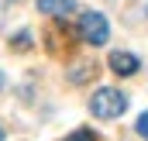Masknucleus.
<instances>
[{"mask_svg": "<svg viewBox=\"0 0 148 141\" xmlns=\"http://www.w3.org/2000/svg\"><path fill=\"white\" fill-rule=\"evenodd\" d=\"M0 90H3V72H0Z\"/></svg>", "mask_w": 148, "mask_h": 141, "instance_id": "obj_10", "label": "nucleus"}, {"mask_svg": "<svg viewBox=\"0 0 148 141\" xmlns=\"http://www.w3.org/2000/svg\"><path fill=\"white\" fill-rule=\"evenodd\" d=\"M38 10L48 14V17H69L76 10V3L73 0H38Z\"/></svg>", "mask_w": 148, "mask_h": 141, "instance_id": "obj_4", "label": "nucleus"}, {"mask_svg": "<svg viewBox=\"0 0 148 141\" xmlns=\"http://www.w3.org/2000/svg\"><path fill=\"white\" fill-rule=\"evenodd\" d=\"M110 69L117 76H134V72L141 69V62H138V55H131V52H114L110 55Z\"/></svg>", "mask_w": 148, "mask_h": 141, "instance_id": "obj_3", "label": "nucleus"}, {"mask_svg": "<svg viewBox=\"0 0 148 141\" xmlns=\"http://www.w3.org/2000/svg\"><path fill=\"white\" fill-rule=\"evenodd\" d=\"M10 48H17V52H24V48H31V31H28V28H21L17 35L10 38Z\"/></svg>", "mask_w": 148, "mask_h": 141, "instance_id": "obj_6", "label": "nucleus"}, {"mask_svg": "<svg viewBox=\"0 0 148 141\" xmlns=\"http://www.w3.org/2000/svg\"><path fill=\"white\" fill-rule=\"evenodd\" d=\"M79 38L86 45H107L110 38V21L100 10H83L79 14Z\"/></svg>", "mask_w": 148, "mask_h": 141, "instance_id": "obj_2", "label": "nucleus"}, {"mask_svg": "<svg viewBox=\"0 0 148 141\" xmlns=\"http://www.w3.org/2000/svg\"><path fill=\"white\" fill-rule=\"evenodd\" d=\"M145 14H148V7H145Z\"/></svg>", "mask_w": 148, "mask_h": 141, "instance_id": "obj_12", "label": "nucleus"}, {"mask_svg": "<svg viewBox=\"0 0 148 141\" xmlns=\"http://www.w3.org/2000/svg\"><path fill=\"white\" fill-rule=\"evenodd\" d=\"M3 14H7V0H0V28H3Z\"/></svg>", "mask_w": 148, "mask_h": 141, "instance_id": "obj_9", "label": "nucleus"}, {"mask_svg": "<svg viewBox=\"0 0 148 141\" xmlns=\"http://www.w3.org/2000/svg\"><path fill=\"white\" fill-rule=\"evenodd\" d=\"M134 127H138V134H141V138H148V110L138 117V124H134Z\"/></svg>", "mask_w": 148, "mask_h": 141, "instance_id": "obj_8", "label": "nucleus"}, {"mask_svg": "<svg viewBox=\"0 0 148 141\" xmlns=\"http://www.w3.org/2000/svg\"><path fill=\"white\" fill-rule=\"evenodd\" d=\"M0 141H3V127H0Z\"/></svg>", "mask_w": 148, "mask_h": 141, "instance_id": "obj_11", "label": "nucleus"}, {"mask_svg": "<svg viewBox=\"0 0 148 141\" xmlns=\"http://www.w3.org/2000/svg\"><path fill=\"white\" fill-rule=\"evenodd\" d=\"M66 141H97V134H93V131H86V127H79V131H73Z\"/></svg>", "mask_w": 148, "mask_h": 141, "instance_id": "obj_7", "label": "nucleus"}, {"mask_svg": "<svg viewBox=\"0 0 148 141\" xmlns=\"http://www.w3.org/2000/svg\"><path fill=\"white\" fill-rule=\"evenodd\" d=\"M93 72H97V66H93V62H83L79 69H69V79H73V83H83V79H90Z\"/></svg>", "mask_w": 148, "mask_h": 141, "instance_id": "obj_5", "label": "nucleus"}, {"mask_svg": "<svg viewBox=\"0 0 148 141\" xmlns=\"http://www.w3.org/2000/svg\"><path fill=\"white\" fill-rule=\"evenodd\" d=\"M124 107H127V97H124L117 86H100V90L90 97V110H93L97 117H103V120L121 117V114H124Z\"/></svg>", "mask_w": 148, "mask_h": 141, "instance_id": "obj_1", "label": "nucleus"}]
</instances>
